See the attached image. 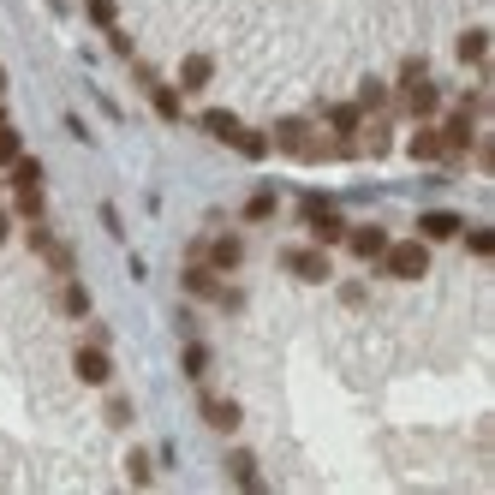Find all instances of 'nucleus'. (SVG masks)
<instances>
[{"label":"nucleus","instance_id":"nucleus-1","mask_svg":"<svg viewBox=\"0 0 495 495\" xmlns=\"http://www.w3.org/2000/svg\"><path fill=\"white\" fill-rule=\"evenodd\" d=\"M376 263H383L394 281H424V275H430V245L424 239H406V245L388 239V251L376 257Z\"/></svg>","mask_w":495,"mask_h":495},{"label":"nucleus","instance_id":"nucleus-2","mask_svg":"<svg viewBox=\"0 0 495 495\" xmlns=\"http://www.w3.org/2000/svg\"><path fill=\"white\" fill-rule=\"evenodd\" d=\"M72 370H78V383H90V388H108L113 383V358H108V346H96V340L72 353Z\"/></svg>","mask_w":495,"mask_h":495},{"label":"nucleus","instance_id":"nucleus-3","mask_svg":"<svg viewBox=\"0 0 495 495\" xmlns=\"http://www.w3.org/2000/svg\"><path fill=\"white\" fill-rule=\"evenodd\" d=\"M418 233H424V245H448V239L466 233V221H460L453 209H424L418 215Z\"/></svg>","mask_w":495,"mask_h":495},{"label":"nucleus","instance_id":"nucleus-4","mask_svg":"<svg viewBox=\"0 0 495 495\" xmlns=\"http://www.w3.org/2000/svg\"><path fill=\"white\" fill-rule=\"evenodd\" d=\"M400 102H406V113H412V120H436V113H442V90L430 84V78L406 84V90H400Z\"/></svg>","mask_w":495,"mask_h":495},{"label":"nucleus","instance_id":"nucleus-5","mask_svg":"<svg viewBox=\"0 0 495 495\" xmlns=\"http://www.w3.org/2000/svg\"><path fill=\"white\" fill-rule=\"evenodd\" d=\"M286 275H298V281H328V251H323V245L286 251Z\"/></svg>","mask_w":495,"mask_h":495},{"label":"nucleus","instance_id":"nucleus-6","mask_svg":"<svg viewBox=\"0 0 495 495\" xmlns=\"http://www.w3.org/2000/svg\"><path fill=\"white\" fill-rule=\"evenodd\" d=\"M275 143H281L286 156H323V150H316V138H311V126H305V120H281V126H275Z\"/></svg>","mask_w":495,"mask_h":495},{"label":"nucleus","instance_id":"nucleus-7","mask_svg":"<svg viewBox=\"0 0 495 495\" xmlns=\"http://www.w3.org/2000/svg\"><path fill=\"white\" fill-rule=\"evenodd\" d=\"M346 251L364 257V263H376V257L388 251V233L383 227H346Z\"/></svg>","mask_w":495,"mask_h":495},{"label":"nucleus","instance_id":"nucleus-8","mask_svg":"<svg viewBox=\"0 0 495 495\" xmlns=\"http://www.w3.org/2000/svg\"><path fill=\"white\" fill-rule=\"evenodd\" d=\"M215 78V60L209 54H185L180 60V90H203Z\"/></svg>","mask_w":495,"mask_h":495},{"label":"nucleus","instance_id":"nucleus-9","mask_svg":"<svg viewBox=\"0 0 495 495\" xmlns=\"http://www.w3.org/2000/svg\"><path fill=\"white\" fill-rule=\"evenodd\" d=\"M328 126L340 131V143H353L358 126H364V108H358V102H340V108H328Z\"/></svg>","mask_w":495,"mask_h":495},{"label":"nucleus","instance_id":"nucleus-10","mask_svg":"<svg viewBox=\"0 0 495 495\" xmlns=\"http://www.w3.org/2000/svg\"><path fill=\"white\" fill-rule=\"evenodd\" d=\"M203 424L233 436V430H239V406H233V400H203Z\"/></svg>","mask_w":495,"mask_h":495},{"label":"nucleus","instance_id":"nucleus-11","mask_svg":"<svg viewBox=\"0 0 495 495\" xmlns=\"http://www.w3.org/2000/svg\"><path fill=\"white\" fill-rule=\"evenodd\" d=\"M203 131L221 138V143H233V138H239V113H233V108H209V113H203Z\"/></svg>","mask_w":495,"mask_h":495},{"label":"nucleus","instance_id":"nucleus-12","mask_svg":"<svg viewBox=\"0 0 495 495\" xmlns=\"http://www.w3.org/2000/svg\"><path fill=\"white\" fill-rule=\"evenodd\" d=\"M305 221L316 227V239H323V245H340V239H346V221L335 215V203H328V209H316V215H305Z\"/></svg>","mask_w":495,"mask_h":495},{"label":"nucleus","instance_id":"nucleus-13","mask_svg":"<svg viewBox=\"0 0 495 495\" xmlns=\"http://www.w3.org/2000/svg\"><path fill=\"white\" fill-rule=\"evenodd\" d=\"M203 257H209V269H221V275H227V269H239V263H245V245H239V239H215Z\"/></svg>","mask_w":495,"mask_h":495},{"label":"nucleus","instance_id":"nucleus-14","mask_svg":"<svg viewBox=\"0 0 495 495\" xmlns=\"http://www.w3.org/2000/svg\"><path fill=\"white\" fill-rule=\"evenodd\" d=\"M13 209L24 215V221H43V209H48V203H43V185H13Z\"/></svg>","mask_w":495,"mask_h":495},{"label":"nucleus","instance_id":"nucleus-15","mask_svg":"<svg viewBox=\"0 0 495 495\" xmlns=\"http://www.w3.org/2000/svg\"><path fill=\"white\" fill-rule=\"evenodd\" d=\"M460 60H466V66H483V60H490V30H466V36H460Z\"/></svg>","mask_w":495,"mask_h":495},{"label":"nucleus","instance_id":"nucleus-16","mask_svg":"<svg viewBox=\"0 0 495 495\" xmlns=\"http://www.w3.org/2000/svg\"><path fill=\"white\" fill-rule=\"evenodd\" d=\"M185 286H191L198 298H215V293H221V286H215V269H203V257H191V269H185Z\"/></svg>","mask_w":495,"mask_h":495},{"label":"nucleus","instance_id":"nucleus-17","mask_svg":"<svg viewBox=\"0 0 495 495\" xmlns=\"http://www.w3.org/2000/svg\"><path fill=\"white\" fill-rule=\"evenodd\" d=\"M448 156V150H442V131H418V138H412V161H442Z\"/></svg>","mask_w":495,"mask_h":495},{"label":"nucleus","instance_id":"nucleus-18","mask_svg":"<svg viewBox=\"0 0 495 495\" xmlns=\"http://www.w3.org/2000/svg\"><path fill=\"white\" fill-rule=\"evenodd\" d=\"M233 150H239V156H251V161H263V156H269V131H245V126H239Z\"/></svg>","mask_w":495,"mask_h":495},{"label":"nucleus","instance_id":"nucleus-19","mask_svg":"<svg viewBox=\"0 0 495 495\" xmlns=\"http://www.w3.org/2000/svg\"><path fill=\"white\" fill-rule=\"evenodd\" d=\"M60 311H66V316H90V293L78 281H66V286H60Z\"/></svg>","mask_w":495,"mask_h":495},{"label":"nucleus","instance_id":"nucleus-20","mask_svg":"<svg viewBox=\"0 0 495 495\" xmlns=\"http://www.w3.org/2000/svg\"><path fill=\"white\" fill-rule=\"evenodd\" d=\"M18 156H24V138H18V131H13V126H0V173L13 168V161H18Z\"/></svg>","mask_w":495,"mask_h":495},{"label":"nucleus","instance_id":"nucleus-21","mask_svg":"<svg viewBox=\"0 0 495 495\" xmlns=\"http://www.w3.org/2000/svg\"><path fill=\"white\" fill-rule=\"evenodd\" d=\"M6 173H13V185H43V161H36V156H18Z\"/></svg>","mask_w":495,"mask_h":495},{"label":"nucleus","instance_id":"nucleus-22","mask_svg":"<svg viewBox=\"0 0 495 495\" xmlns=\"http://www.w3.org/2000/svg\"><path fill=\"white\" fill-rule=\"evenodd\" d=\"M275 215V191H251V203H245V221H269Z\"/></svg>","mask_w":495,"mask_h":495},{"label":"nucleus","instance_id":"nucleus-23","mask_svg":"<svg viewBox=\"0 0 495 495\" xmlns=\"http://www.w3.org/2000/svg\"><path fill=\"white\" fill-rule=\"evenodd\" d=\"M358 108H364V113L388 108V90H383V84H376V78H370V84H364V90H358Z\"/></svg>","mask_w":495,"mask_h":495},{"label":"nucleus","instance_id":"nucleus-24","mask_svg":"<svg viewBox=\"0 0 495 495\" xmlns=\"http://www.w3.org/2000/svg\"><path fill=\"white\" fill-rule=\"evenodd\" d=\"M156 113H161V120H180V90H161L156 84Z\"/></svg>","mask_w":495,"mask_h":495},{"label":"nucleus","instance_id":"nucleus-25","mask_svg":"<svg viewBox=\"0 0 495 495\" xmlns=\"http://www.w3.org/2000/svg\"><path fill=\"white\" fill-rule=\"evenodd\" d=\"M466 251H471V257H490V251H495V233H490V227H478V233H466Z\"/></svg>","mask_w":495,"mask_h":495},{"label":"nucleus","instance_id":"nucleus-26","mask_svg":"<svg viewBox=\"0 0 495 495\" xmlns=\"http://www.w3.org/2000/svg\"><path fill=\"white\" fill-rule=\"evenodd\" d=\"M126 471H131V483H150V478H156V471H150V453H131Z\"/></svg>","mask_w":495,"mask_h":495},{"label":"nucleus","instance_id":"nucleus-27","mask_svg":"<svg viewBox=\"0 0 495 495\" xmlns=\"http://www.w3.org/2000/svg\"><path fill=\"white\" fill-rule=\"evenodd\" d=\"M233 478H239V483H257V460H251V453H233Z\"/></svg>","mask_w":495,"mask_h":495},{"label":"nucleus","instance_id":"nucleus-28","mask_svg":"<svg viewBox=\"0 0 495 495\" xmlns=\"http://www.w3.org/2000/svg\"><path fill=\"white\" fill-rule=\"evenodd\" d=\"M185 370H191V376H203V370H209V353H203V346H185Z\"/></svg>","mask_w":495,"mask_h":495},{"label":"nucleus","instance_id":"nucleus-29","mask_svg":"<svg viewBox=\"0 0 495 495\" xmlns=\"http://www.w3.org/2000/svg\"><path fill=\"white\" fill-rule=\"evenodd\" d=\"M90 18H96L102 30H113V0H90Z\"/></svg>","mask_w":495,"mask_h":495},{"label":"nucleus","instance_id":"nucleus-30","mask_svg":"<svg viewBox=\"0 0 495 495\" xmlns=\"http://www.w3.org/2000/svg\"><path fill=\"white\" fill-rule=\"evenodd\" d=\"M418 78H424V60L412 54V60H406V66H400V90H406V84H418Z\"/></svg>","mask_w":495,"mask_h":495},{"label":"nucleus","instance_id":"nucleus-31","mask_svg":"<svg viewBox=\"0 0 495 495\" xmlns=\"http://www.w3.org/2000/svg\"><path fill=\"white\" fill-rule=\"evenodd\" d=\"M6 239H13V215L0 209V245H6Z\"/></svg>","mask_w":495,"mask_h":495},{"label":"nucleus","instance_id":"nucleus-32","mask_svg":"<svg viewBox=\"0 0 495 495\" xmlns=\"http://www.w3.org/2000/svg\"><path fill=\"white\" fill-rule=\"evenodd\" d=\"M0 126H6V102H0Z\"/></svg>","mask_w":495,"mask_h":495},{"label":"nucleus","instance_id":"nucleus-33","mask_svg":"<svg viewBox=\"0 0 495 495\" xmlns=\"http://www.w3.org/2000/svg\"><path fill=\"white\" fill-rule=\"evenodd\" d=\"M0 90H6V66H0Z\"/></svg>","mask_w":495,"mask_h":495}]
</instances>
